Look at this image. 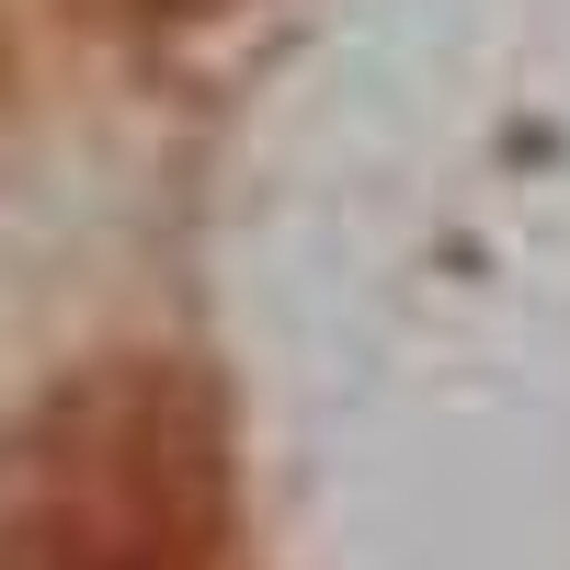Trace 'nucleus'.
I'll return each instance as SVG.
<instances>
[{
	"label": "nucleus",
	"instance_id": "1",
	"mask_svg": "<svg viewBox=\"0 0 570 570\" xmlns=\"http://www.w3.org/2000/svg\"><path fill=\"white\" fill-rule=\"evenodd\" d=\"M217 480L160 376H104L12 456L0 570H206Z\"/></svg>",
	"mask_w": 570,
	"mask_h": 570
}]
</instances>
